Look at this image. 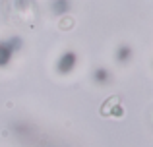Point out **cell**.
Returning a JSON list of instances; mask_svg holds the SVG:
<instances>
[{
  "label": "cell",
  "instance_id": "cell-2",
  "mask_svg": "<svg viewBox=\"0 0 153 147\" xmlns=\"http://www.w3.org/2000/svg\"><path fill=\"white\" fill-rule=\"evenodd\" d=\"M8 56H10V52H8V50L0 45V64H4V62L8 60Z\"/></svg>",
  "mask_w": 153,
  "mask_h": 147
},
{
  "label": "cell",
  "instance_id": "cell-1",
  "mask_svg": "<svg viewBox=\"0 0 153 147\" xmlns=\"http://www.w3.org/2000/svg\"><path fill=\"white\" fill-rule=\"evenodd\" d=\"M74 64H76V54L74 52H66L64 58L60 60V70H62V72H68L70 66H74Z\"/></svg>",
  "mask_w": 153,
  "mask_h": 147
}]
</instances>
